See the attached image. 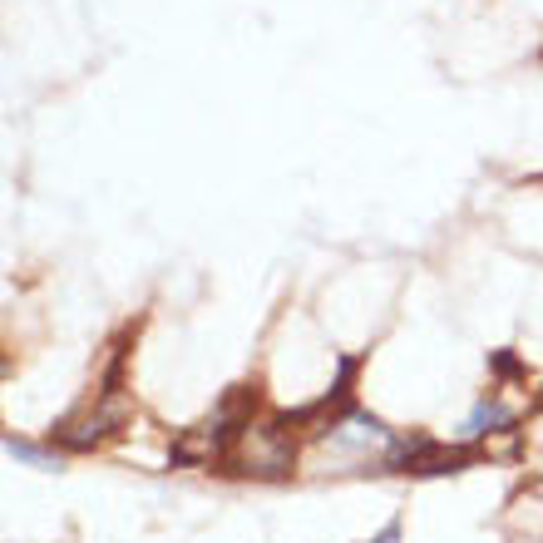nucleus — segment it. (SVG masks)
<instances>
[{
	"mask_svg": "<svg viewBox=\"0 0 543 543\" xmlns=\"http://www.w3.org/2000/svg\"><path fill=\"white\" fill-rule=\"evenodd\" d=\"M297 460V445L282 425H247L237 430L233 469L237 474H257V479H282Z\"/></svg>",
	"mask_w": 543,
	"mask_h": 543,
	"instance_id": "f257e3e1",
	"label": "nucleus"
},
{
	"mask_svg": "<svg viewBox=\"0 0 543 543\" xmlns=\"http://www.w3.org/2000/svg\"><path fill=\"white\" fill-rule=\"evenodd\" d=\"M129 410H134V405H129L124 395H114V390H109V400H104L94 415H84V420H75V425H65V430H60V445H65V450H89V445H99L114 425H124V415H129Z\"/></svg>",
	"mask_w": 543,
	"mask_h": 543,
	"instance_id": "f03ea898",
	"label": "nucleus"
},
{
	"mask_svg": "<svg viewBox=\"0 0 543 543\" xmlns=\"http://www.w3.org/2000/svg\"><path fill=\"white\" fill-rule=\"evenodd\" d=\"M233 435L237 430H228L223 420H218V425H198V430H188V435L173 445V460H183V465H208V460H218V455L228 450Z\"/></svg>",
	"mask_w": 543,
	"mask_h": 543,
	"instance_id": "7ed1b4c3",
	"label": "nucleus"
},
{
	"mask_svg": "<svg viewBox=\"0 0 543 543\" xmlns=\"http://www.w3.org/2000/svg\"><path fill=\"white\" fill-rule=\"evenodd\" d=\"M331 440L336 445H390V430L376 420V415H366V410H351L336 430H331Z\"/></svg>",
	"mask_w": 543,
	"mask_h": 543,
	"instance_id": "20e7f679",
	"label": "nucleus"
},
{
	"mask_svg": "<svg viewBox=\"0 0 543 543\" xmlns=\"http://www.w3.org/2000/svg\"><path fill=\"white\" fill-rule=\"evenodd\" d=\"M489 425H514V415L504 410V405H494V400H484V405H474V415H469L465 435L474 440V435H484Z\"/></svg>",
	"mask_w": 543,
	"mask_h": 543,
	"instance_id": "39448f33",
	"label": "nucleus"
},
{
	"mask_svg": "<svg viewBox=\"0 0 543 543\" xmlns=\"http://www.w3.org/2000/svg\"><path fill=\"white\" fill-rule=\"evenodd\" d=\"M5 455H10V460H25V465H50L45 450H35V445H25V440H15V435L5 440Z\"/></svg>",
	"mask_w": 543,
	"mask_h": 543,
	"instance_id": "423d86ee",
	"label": "nucleus"
},
{
	"mask_svg": "<svg viewBox=\"0 0 543 543\" xmlns=\"http://www.w3.org/2000/svg\"><path fill=\"white\" fill-rule=\"evenodd\" d=\"M371 543H400V519H390V524H386V529H381V534H376Z\"/></svg>",
	"mask_w": 543,
	"mask_h": 543,
	"instance_id": "0eeeda50",
	"label": "nucleus"
}]
</instances>
